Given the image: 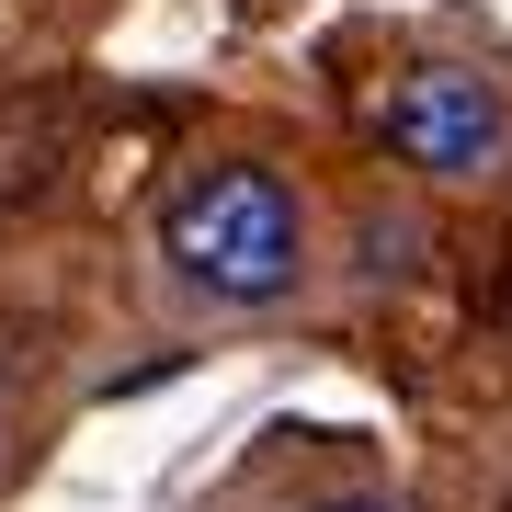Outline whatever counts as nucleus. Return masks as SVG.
I'll return each instance as SVG.
<instances>
[{
    "instance_id": "f257e3e1",
    "label": "nucleus",
    "mask_w": 512,
    "mask_h": 512,
    "mask_svg": "<svg viewBox=\"0 0 512 512\" xmlns=\"http://www.w3.org/2000/svg\"><path fill=\"white\" fill-rule=\"evenodd\" d=\"M160 262L205 308H285L308 274V205L274 160H205L160 205Z\"/></svg>"
},
{
    "instance_id": "f03ea898",
    "label": "nucleus",
    "mask_w": 512,
    "mask_h": 512,
    "mask_svg": "<svg viewBox=\"0 0 512 512\" xmlns=\"http://www.w3.org/2000/svg\"><path fill=\"white\" fill-rule=\"evenodd\" d=\"M376 148L399 171H421V183H490V171L512 160V103L490 69H456V57H421V69H399L387 92L365 103Z\"/></svg>"
},
{
    "instance_id": "7ed1b4c3",
    "label": "nucleus",
    "mask_w": 512,
    "mask_h": 512,
    "mask_svg": "<svg viewBox=\"0 0 512 512\" xmlns=\"http://www.w3.org/2000/svg\"><path fill=\"white\" fill-rule=\"evenodd\" d=\"M319 512H399V501H319Z\"/></svg>"
}]
</instances>
